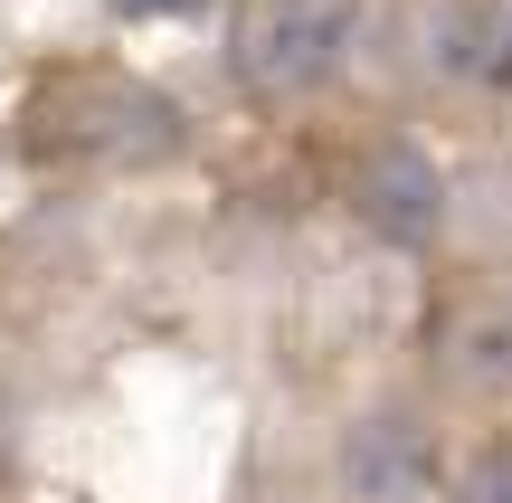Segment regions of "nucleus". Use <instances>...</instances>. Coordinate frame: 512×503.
<instances>
[{
	"mask_svg": "<svg viewBox=\"0 0 512 503\" xmlns=\"http://www.w3.org/2000/svg\"><path fill=\"white\" fill-rule=\"evenodd\" d=\"M29 133L57 162H162L181 143V105L124 67H57L29 95Z\"/></svg>",
	"mask_w": 512,
	"mask_h": 503,
	"instance_id": "f257e3e1",
	"label": "nucleus"
},
{
	"mask_svg": "<svg viewBox=\"0 0 512 503\" xmlns=\"http://www.w3.org/2000/svg\"><path fill=\"white\" fill-rule=\"evenodd\" d=\"M351 38H361V10H351V0H256L238 19V38H228V67H238L247 95L294 105V95L342 76Z\"/></svg>",
	"mask_w": 512,
	"mask_h": 503,
	"instance_id": "f03ea898",
	"label": "nucleus"
},
{
	"mask_svg": "<svg viewBox=\"0 0 512 503\" xmlns=\"http://www.w3.org/2000/svg\"><path fill=\"white\" fill-rule=\"evenodd\" d=\"M351 209H361L389 247H427L437 219H446V181H437V162H427L418 143H370L361 171H351Z\"/></svg>",
	"mask_w": 512,
	"mask_h": 503,
	"instance_id": "7ed1b4c3",
	"label": "nucleus"
},
{
	"mask_svg": "<svg viewBox=\"0 0 512 503\" xmlns=\"http://www.w3.org/2000/svg\"><path fill=\"white\" fill-rule=\"evenodd\" d=\"M342 475H351L361 503H408V494H427V475H437V447H427L418 418H370V428H351Z\"/></svg>",
	"mask_w": 512,
	"mask_h": 503,
	"instance_id": "20e7f679",
	"label": "nucleus"
},
{
	"mask_svg": "<svg viewBox=\"0 0 512 503\" xmlns=\"http://www.w3.org/2000/svg\"><path fill=\"white\" fill-rule=\"evenodd\" d=\"M437 38H446V67H456V76L512 86V0H446Z\"/></svg>",
	"mask_w": 512,
	"mask_h": 503,
	"instance_id": "39448f33",
	"label": "nucleus"
},
{
	"mask_svg": "<svg viewBox=\"0 0 512 503\" xmlns=\"http://www.w3.org/2000/svg\"><path fill=\"white\" fill-rule=\"evenodd\" d=\"M465 503H512V447H484L465 466Z\"/></svg>",
	"mask_w": 512,
	"mask_h": 503,
	"instance_id": "423d86ee",
	"label": "nucleus"
}]
</instances>
